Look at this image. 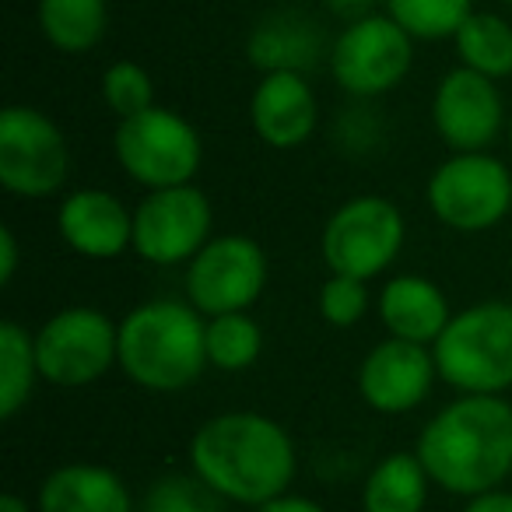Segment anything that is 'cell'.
I'll return each instance as SVG.
<instances>
[{
  "label": "cell",
  "mask_w": 512,
  "mask_h": 512,
  "mask_svg": "<svg viewBox=\"0 0 512 512\" xmlns=\"http://www.w3.org/2000/svg\"><path fill=\"white\" fill-rule=\"evenodd\" d=\"M36 334L15 320L0 323V418L11 421L22 414L39 383Z\"/></svg>",
  "instance_id": "603a6c76"
},
{
  "label": "cell",
  "mask_w": 512,
  "mask_h": 512,
  "mask_svg": "<svg viewBox=\"0 0 512 512\" xmlns=\"http://www.w3.org/2000/svg\"><path fill=\"white\" fill-rule=\"evenodd\" d=\"M414 39L386 11L351 22L330 43V78L351 99H383L411 74Z\"/></svg>",
  "instance_id": "8fae6325"
},
{
  "label": "cell",
  "mask_w": 512,
  "mask_h": 512,
  "mask_svg": "<svg viewBox=\"0 0 512 512\" xmlns=\"http://www.w3.org/2000/svg\"><path fill=\"white\" fill-rule=\"evenodd\" d=\"M435 379H439V369H435L432 348L386 337L365 351L355 383L369 411L400 418V414L418 411L432 397Z\"/></svg>",
  "instance_id": "5bb4252c"
},
{
  "label": "cell",
  "mask_w": 512,
  "mask_h": 512,
  "mask_svg": "<svg viewBox=\"0 0 512 512\" xmlns=\"http://www.w3.org/2000/svg\"><path fill=\"white\" fill-rule=\"evenodd\" d=\"M432 127L449 151H491L505 134V99L498 81L453 67L432 92Z\"/></svg>",
  "instance_id": "4fadbf2b"
},
{
  "label": "cell",
  "mask_w": 512,
  "mask_h": 512,
  "mask_svg": "<svg viewBox=\"0 0 512 512\" xmlns=\"http://www.w3.org/2000/svg\"><path fill=\"white\" fill-rule=\"evenodd\" d=\"M383 11L414 43H453L460 25L474 15V0H383Z\"/></svg>",
  "instance_id": "d4e9b609"
},
{
  "label": "cell",
  "mask_w": 512,
  "mask_h": 512,
  "mask_svg": "<svg viewBox=\"0 0 512 512\" xmlns=\"http://www.w3.org/2000/svg\"><path fill=\"white\" fill-rule=\"evenodd\" d=\"M57 232L85 260H116L134 249V211L102 186H81L60 200Z\"/></svg>",
  "instance_id": "9a60e30c"
},
{
  "label": "cell",
  "mask_w": 512,
  "mask_h": 512,
  "mask_svg": "<svg viewBox=\"0 0 512 512\" xmlns=\"http://www.w3.org/2000/svg\"><path fill=\"white\" fill-rule=\"evenodd\" d=\"M253 512H330L323 502H316V498L309 495H295V491H285V495L271 498V502H264L260 509Z\"/></svg>",
  "instance_id": "1f68e13d"
},
{
  "label": "cell",
  "mask_w": 512,
  "mask_h": 512,
  "mask_svg": "<svg viewBox=\"0 0 512 512\" xmlns=\"http://www.w3.org/2000/svg\"><path fill=\"white\" fill-rule=\"evenodd\" d=\"M425 200L449 232H491L512 211V169L491 151H449L428 176Z\"/></svg>",
  "instance_id": "8992f818"
},
{
  "label": "cell",
  "mask_w": 512,
  "mask_h": 512,
  "mask_svg": "<svg viewBox=\"0 0 512 512\" xmlns=\"http://www.w3.org/2000/svg\"><path fill=\"white\" fill-rule=\"evenodd\" d=\"M404 242V211L383 193H355L330 211L320 232V256L330 274L372 281L397 264Z\"/></svg>",
  "instance_id": "52a82bcc"
},
{
  "label": "cell",
  "mask_w": 512,
  "mask_h": 512,
  "mask_svg": "<svg viewBox=\"0 0 512 512\" xmlns=\"http://www.w3.org/2000/svg\"><path fill=\"white\" fill-rule=\"evenodd\" d=\"M71 148L57 120L36 106L11 102L0 109V186L11 197L50 200L67 186Z\"/></svg>",
  "instance_id": "ba28073f"
},
{
  "label": "cell",
  "mask_w": 512,
  "mask_h": 512,
  "mask_svg": "<svg viewBox=\"0 0 512 512\" xmlns=\"http://www.w3.org/2000/svg\"><path fill=\"white\" fill-rule=\"evenodd\" d=\"M18 267H22V246L11 225H0V285L8 288L15 281Z\"/></svg>",
  "instance_id": "f546056e"
},
{
  "label": "cell",
  "mask_w": 512,
  "mask_h": 512,
  "mask_svg": "<svg viewBox=\"0 0 512 512\" xmlns=\"http://www.w3.org/2000/svg\"><path fill=\"white\" fill-rule=\"evenodd\" d=\"M99 95L116 120H127V116H137L155 106V81L134 60H113L102 71Z\"/></svg>",
  "instance_id": "484cf974"
},
{
  "label": "cell",
  "mask_w": 512,
  "mask_h": 512,
  "mask_svg": "<svg viewBox=\"0 0 512 512\" xmlns=\"http://www.w3.org/2000/svg\"><path fill=\"white\" fill-rule=\"evenodd\" d=\"M320 316L327 327L334 330H351L365 320L369 313V281L348 278V274H330L320 288Z\"/></svg>",
  "instance_id": "83f0119b"
},
{
  "label": "cell",
  "mask_w": 512,
  "mask_h": 512,
  "mask_svg": "<svg viewBox=\"0 0 512 512\" xmlns=\"http://www.w3.org/2000/svg\"><path fill=\"white\" fill-rule=\"evenodd\" d=\"M214 207L197 183L151 190L134 207V253L151 267H186L214 239Z\"/></svg>",
  "instance_id": "7c38bea8"
},
{
  "label": "cell",
  "mask_w": 512,
  "mask_h": 512,
  "mask_svg": "<svg viewBox=\"0 0 512 512\" xmlns=\"http://www.w3.org/2000/svg\"><path fill=\"white\" fill-rule=\"evenodd\" d=\"M207 365L221 372H246L264 355V327L249 313L207 316Z\"/></svg>",
  "instance_id": "cb8c5ba5"
},
{
  "label": "cell",
  "mask_w": 512,
  "mask_h": 512,
  "mask_svg": "<svg viewBox=\"0 0 512 512\" xmlns=\"http://www.w3.org/2000/svg\"><path fill=\"white\" fill-rule=\"evenodd\" d=\"M323 4H327L330 15L341 18L344 25H351V22H362V18L376 15V8L383 0H323Z\"/></svg>",
  "instance_id": "4dcf8cb0"
},
{
  "label": "cell",
  "mask_w": 512,
  "mask_h": 512,
  "mask_svg": "<svg viewBox=\"0 0 512 512\" xmlns=\"http://www.w3.org/2000/svg\"><path fill=\"white\" fill-rule=\"evenodd\" d=\"M323 57H330L327 29L320 18L306 15V11H271L246 36V60L260 74H309Z\"/></svg>",
  "instance_id": "e0dca14e"
},
{
  "label": "cell",
  "mask_w": 512,
  "mask_h": 512,
  "mask_svg": "<svg viewBox=\"0 0 512 512\" xmlns=\"http://www.w3.org/2000/svg\"><path fill=\"white\" fill-rule=\"evenodd\" d=\"M190 474L218 498L260 509L292 491L299 474V449L281 421L260 411H221L200 421L186 446Z\"/></svg>",
  "instance_id": "6da1fadb"
},
{
  "label": "cell",
  "mask_w": 512,
  "mask_h": 512,
  "mask_svg": "<svg viewBox=\"0 0 512 512\" xmlns=\"http://www.w3.org/2000/svg\"><path fill=\"white\" fill-rule=\"evenodd\" d=\"M36 512H137L130 484L106 463H64L36 491Z\"/></svg>",
  "instance_id": "d6986e66"
},
{
  "label": "cell",
  "mask_w": 512,
  "mask_h": 512,
  "mask_svg": "<svg viewBox=\"0 0 512 512\" xmlns=\"http://www.w3.org/2000/svg\"><path fill=\"white\" fill-rule=\"evenodd\" d=\"M428 488H435L418 453H386L362 481V512H425Z\"/></svg>",
  "instance_id": "ffe728a7"
},
{
  "label": "cell",
  "mask_w": 512,
  "mask_h": 512,
  "mask_svg": "<svg viewBox=\"0 0 512 512\" xmlns=\"http://www.w3.org/2000/svg\"><path fill=\"white\" fill-rule=\"evenodd\" d=\"M221 502L200 477L193 474H162L148 484L137 512H221Z\"/></svg>",
  "instance_id": "4316f807"
},
{
  "label": "cell",
  "mask_w": 512,
  "mask_h": 512,
  "mask_svg": "<svg viewBox=\"0 0 512 512\" xmlns=\"http://www.w3.org/2000/svg\"><path fill=\"white\" fill-rule=\"evenodd\" d=\"M460 67L484 74L491 81L512 78V22L495 11H474L453 36Z\"/></svg>",
  "instance_id": "7402d4cb"
},
{
  "label": "cell",
  "mask_w": 512,
  "mask_h": 512,
  "mask_svg": "<svg viewBox=\"0 0 512 512\" xmlns=\"http://www.w3.org/2000/svg\"><path fill=\"white\" fill-rule=\"evenodd\" d=\"M358 106H351L341 120L334 123V141L341 144L351 155H369V151L379 148L383 141V123H379V113L369 106V102L355 99Z\"/></svg>",
  "instance_id": "f1b7e54d"
},
{
  "label": "cell",
  "mask_w": 512,
  "mask_h": 512,
  "mask_svg": "<svg viewBox=\"0 0 512 512\" xmlns=\"http://www.w3.org/2000/svg\"><path fill=\"white\" fill-rule=\"evenodd\" d=\"M414 453L446 495L474 498L505 488L512 477V404L460 393L421 425Z\"/></svg>",
  "instance_id": "7a4b0ae2"
},
{
  "label": "cell",
  "mask_w": 512,
  "mask_h": 512,
  "mask_svg": "<svg viewBox=\"0 0 512 512\" xmlns=\"http://www.w3.org/2000/svg\"><path fill=\"white\" fill-rule=\"evenodd\" d=\"M502 4H509V8H512V0H502Z\"/></svg>",
  "instance_id": "d590c367"
},
{
  "label": "cell",
  "mask_w": 512,
  "mask_h": 512,
  "mask_svg": "<svg viewBox=\"0 0 512 512\" xmlns=\"http://www.w3.org/2000/svg\"><path fill=\"white\" fill-rule=\"evenodd\" d=\"M253 134L274 151H299L320 127V102L309 85V74L278 71L260 74L249 95Z\"/></svg>",
  "instance_id": "2e32d148"
},
{
  "label": "cell",
  "mask_w": 512,
  "mask_h": 512,
  "mask_svg": "<svg viewBox=\"0 0 512 512\" xmlns=\"http://www.w3.org/2000/svg\"><path fill=\"white\" fill-rule=\"evenodd\" d=\"M271 278L264 246L253 235L225 232L214 235L183 274L186 302L200 316H225V313H249L260 302Z\"/></svg>",
  "instance_id": "30bf717a"
},
{
  "label": "cell",
  "mask_w": 512,
  "mask_h": 512,
  "mask_svg": "<svg viewBox=\"0 0 512 512\" xmlns=\"http://www.w3.org/2000/svg\"><path fill=\"white\" fill-rule=\"evenodd\" d=\"M36 22L57 53H88L106 39L109 0H39Z\"/></svg>",
  "instance_id": "44dd1931"
},
{
  "label": "cell",
  "mask_w": 512,
  "mask_h": 512,
  "mask_svg": "<svg viewBox=\"0 0 512 512\" xmlns=\"http://www.w3.org/2000/svg\"><path fill=\"white\" fill-rule=\"evenodd\" d=\"M113 155L123 176L151 193L193 183L204 165V141L183 113L151 106L137 116L116 120Z\"/></svg>",
  "instance_id": "5b68a950"
},
{
  "label": "cell",
  "mask_w": 512,
  "mask_h": 512,
  "mask_svg": "<svg viewBox=\"0 0 512 512\" xmlns=\"http://www.w3.org/2000/svg\"><path fill=\"white\" fill-rule=\"evenodd\" d=\"M432 355L449 390L502 397L512 390V302L484 299L453 313Z\"/></svg>",
  "instance_id": "277c9868"
},
{
  "label": "cell",
  "mask_w": 512,
  "mask_h": 512,
  "mask_svg": "<svg viewBox=\"0 0 512 512\" xmlns=\"http://www.w3.org/2000/svg\"><path fill=\"white\" fill-rule=\"evenodd\" d=\"M207 316L186 299H148L120 320L116 369L148 393H179L207 369Z\"/></svg>",
  "instance_id": "3957f363"
},
{
  "label": "cell",
  "mask_w": 512,
  "mask_h": 512,
  "mask_svg": "<svg viewBox=\"0 0 512 512\" xmlns=\"http://www.w3.org/2000/svg\"><path fill=\"white\" fill-rule=\"evenodd\" d=\"M36 358L43 383L60 390L92 386L116 369L120 323L95 306H67L36 330Z\"/></svg>",
  "instance_id": "9c48e42d"
},
{
  "label": "cell",
  "mask_w": 512,
  "mask_h": 512,
  "mask_svg": "<svg viewBox=\"0 0 512 512\" xmlns=\"http://www.w3.org/2000/svg\"><path fill=\"white\" fill-rule=\"evenodd\" d=\"M460 512H512V491L509 488H495L484 491V495L467 498Z\"/></svg>",
  "instance_id": "d6a6232c"
},
{
  "label": "cell",
  "mask_w": 512,
  "mask_h": 512,
  "mask_svg": "<svg viewBox=\"0 0 512 512\" xmlns=\"http://www.w3.org/2000/svg\"><path fill=\"white\" fill-rule=\"evenodd\" d=\"M376 313L390 337L425 344V348H432L446 323L453 320L446 292L425 274H393L379 288Z\"/></svg>",
  "instance_id": "ac0fdd59"
},
{
  "label": "cell",
  "mask_w": 512,
  "mask_h": 512,
  "mask_svg": "<svg viewBox=\"0 0 512 512\" xmlns=\"http://www.w3.org/2000/svg\"><path fill=\"white\" fill-rule=\"evenodd\" d=\"M505 141H509V155H512V116H509V127H505Z\"/></svg>",
  "instance_id": "e575fe53"
},
{
  "label": "cell",
  "mask_w": 512,
  "mask_h": 512,
  "mask_svg": "<svg viewBox=\"0 0 512 512\" xmlns=\"http://www.w3.org/2000/svg\"><path fill=\"white\" fill-rule=\"evenodd\" d=\"M0 512H36V505H29V498L15 495V491H8V495H0Z\"/></svg>",
  "instance_id": "836d02e7"
}]
</instances>
